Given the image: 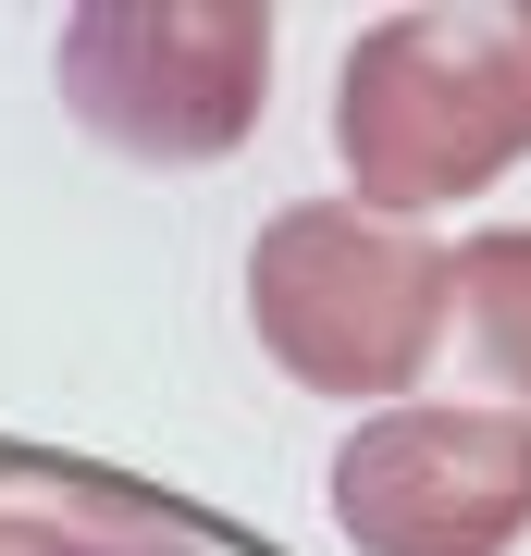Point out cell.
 I'll list each match as a JSON object with an SVG mask.
<instances>
[{
	"label": "cell",
	"mask_w": 531,
	"mask_h": 556,
	"mask_svg": "<svg viewBox=\"0 0 531 556\" xmlns=\"http://www.w3.org/2000/svg\"><path fill=\"white\" fill-rule=\"evenodd\" d=\"M334 519L358 556H507L531 532V420L371 408L334 445Z\"/></svg>",
	"instance_id": "obj_4"
},
{
	"label": "cell",
	"mask_w": 531,
	"mask_h": 556,
	"mask_svg": "<svg viewBox=\"0 0 531 556\" xmlns=\"http://www.w3.org/2000/svg\"><path fill=\"white\" fill-rule=\"evenodd\" d=\"M62 100L99 149L223 161L273 100V13L248 0H99L62 25Z\"/></svg>",
	"instance_id": "obj_3"
},
{
	"label": "cell",
	"mask_w": 531,
	"mask_h": 556,
	"mask_svg": "<svg viewBox=\"0 0 531 556\" xmlns=\"http://www.w3.org/2000/svg\"><path fill=\"white\" fill-rule=\"evenodd\" d=\"M334 149L371 223L457 211L531 161V13H383L334 75Z\"/></svg>",
	"instance_id": "obj_1"
},
{
	"label": "cell",
	"mask_w": 531,
	"mask_h": 556,
	"mask_svg": "<svg viewBox=\"0 0 531 556\" xmlns=\"http://www.w3.org/2000/svg\"><path fill=\"white\" fill-rule=\"evenodd\" d=\"M248 321L260 346L285 358L309 396L346 408H395L445 346V248L408 236V223L334 211V199H296L260 223L248 248Z\"/></svg>",
	"instance_id": "obj_2"
},
{
	"label": "cell",
	"mask_w": 531,
	"mask_h": 556,
	"mask_svg": "<svg viewBox=\"0 0 531 556\" xmlns=\"http://www.w3.org/2000/svg\"><path fill=\"white\" fill-rule=\"evenodd\" d=\"M0 556H198V532H174V519L124 507V495H0Z\"/></svg>",
	"instance_id": "obj_6"
},
{
	"label": "cell",
	"mask_w": 531,
	"mask_h": 556,
	"mask_svg": "<svg viewBox=\"0 0 531 556\" xmlns=\"http://www.w3.org/2000/svg\"><path fill=\"white\" fill-rule=\"evenodd\" d=\"M445 334L482 358V383L507 396V420H531V223H482L445 248Z\"/></svg>",
	"instance_id": "obj_5"
}]
</instances>
